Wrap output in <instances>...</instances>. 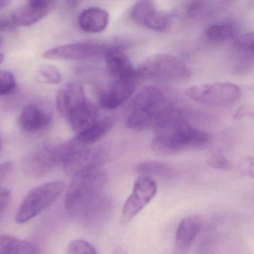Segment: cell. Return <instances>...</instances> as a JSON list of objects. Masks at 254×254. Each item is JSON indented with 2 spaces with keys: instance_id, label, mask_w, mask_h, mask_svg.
I'll return each instance as SVG.
<instances>
[{
  "instance_id": "7a4b0ae2",
  "label": "cell",
  "mask_w": 254,
  "mask_h": 254,
  "mask_svg": "<svg viewBox=\"0 0 254 254\" xmlns=\"http://www.w3.org/2000/svg\"><path fill=\"white\" fill-rule=\"evenodd\" d=\"M153 128L152 148L159 155H176L202 147L210 140L207 133L192 126L175 108L160 119Z\"/></svg>"
},
{
  "instance_id": "52a82bcc",
  "label": "cell",
  "mask_w": 254,
  "mask_h": 254,
  "mask_svg": "<svg viewBox=\"0 0 254 254\" xmlns=\"http://www.w3.org/2000/svg\"><path fill=\"white\" fill-rule=\"evenodd\" d=\"M65 146L63 166L66 174L71 177L88 169L100 167L105 155L102 149L83 144L77 137L65 143Z\"/></svg>"
},
{
  "instance_id": "30bf717a",
  "label": "cell",
  "mask_w": 254,
  "mask_h": 254,
  "mask_svg": "<svg viewBox=\"0 0 254 254\" xmlns=\"http://www.w3.org/2000/svg\"><path fill=\"white\" fill-rule=\"evenodd\" d=\"M111 46L99 41L77 42L49 49L43 53V57L46 59L68 61L89 59L104 55Z\"/></svg>"
},
{
  "instance_id": "6da1fadb",
  "label": "cell",
  "mask_w": 254,
  "mask_h": 254,
  "mask_svg": "<svg viewBox=\"0 0 254 254\" xmlns=\"http://www.w3.org/2000/svg\"><path fill=\"white\" fill-rule=\"evenodd\" d=\"M107 181V175L101 167L88 169L73 176L65 195L67 211L84 223L101 220L110 212Z\"/></svg>"
},
{
  "instance_id": "cb8c5ba5",
  "label": "cell",
  "mask_w": 254,
  "mask_h": 254,
  "mask_svg": "<svg viewBox=\"0 0 254 254\" xmlns=\"http://www.w3.org/2000/svg\"><path fill=\"white\" fill-rule=\"evenodd\" d=\"M16 87V81L13 73L0 70V97L13 93Z\"/></svg>"
},
{
  "instance_id": "8fae6325",
  "label": "cell",
  "mask_w": 254,
  "mask_h": 254,
  "mask_svg": "<svg viewBox=\"0 0 254 254\" xmlns=\"http://www.w3.org/2000/svg\"><path fill=\"white\" fill-rule=\"evenodd\" d=\"M133 20L145 28L155 31H164L171 25L170 13L159 10L152 1H137L131 10Z\"/></svg>"
},
{
  "instance_id": "4fadbf2b",
  "label": "cell",
  "mask_w": 254,
  "mask_h": 254,
  "mask_svg": "<svg viewBox=\"0 0 254 254\" xmlns=\"http://www.w3.org/2000/svg\"><path fill=\"white\" fill-rule=\"evenodd\" d=\"M89 101L83 87L77 84H66L57 94V107L66 121L80 112Z\"/></svg>"
},
{
  "instance_id": "8d00e7d4",
  "label": "cell",
  "mask_w": 254,
  "mask_h": 254,
  "mask_svg": "<svg viewBox=\"0 0 254 254\" xmlns=\"http://www.w3.org/2000/svg\"></svg>"
},
{
  "instance_id": "4316f807",
  "label": "cell",
  "mask_w": 254,
  "mask_h": 254,
  "mask_svg": "<svg viewBox=\"0 0 254 254\" xmlns=\"http://www.w3.org/2000/svg\"><path fill=\"white\" fill-rule=\"evenodd\" d=\"M235 45L240 49L254 51V31L246 33L237 37Z\"/></svg>"
},
{
  "instance_id": "7402d4cb",
  "label": "cell",
  "mask_w": 254,
  "mask_h": 254,
  "mask_svg": "<svg viewBox=\"0 0 254 254\" xmlns=\"http://www.w3.org/2000/svg\"><path fill=\"white\" fill-rule=\"evenodd\" d=\"M137 171L141 176L151 177H169L174 174V169L171 166L159 161H146L141 163L137 167Z\"/></svg>"
},
{
  "instance_id": "ba28073f",
  "label": "cell",
  "mask_w": 254,
  "mask_h": 254,
  "mask_svg": "<svg viewBox=\"0 0 254 254\" xmlns=\"http://www.w3.org/2000/svg\"><path fill=\"white\" fill-rule=\"evenodd\" d=\"M186 95L192 101L210 106L234 104L242 95L241 88L230 83L205 84L187 89Z\"/></svg>"
},
{
  "instance_id": "d6986e66",
  "label": "cell",
  "mask_w": 254,
  "mask_h": 254,
  "mask_svg": "<svg viewBox=\"0 0 254 254\" xmlns=\"http://www.w3.org/2000/svg\"><path fill=\"white\" fill-rule=\"evenodd\" d=\"M114 125V121L112 118L106 117L98 119L96 122L89 125L86 129L77 134V139L83 144L92 146L101 140Z\"/></svg>"
},
{
  "instance_id": "83f0119b",
  "label": "cell",
  "mask_w": 254,
  "mask_h": 254,
  "mask_svg": "<svg viewBox=\"0 0 254 254\" xmlns=\"http://www.w3.org/2000/svg\"><path fill=\"white\" fill-rule=\"evenodd\" d=\"M207 2L204 1H192L188 4L186 11L188 16L190 17H195L199 16L202 12L205 10Z\"/></svg>"
},
{
  "instance_id": "8992f818",
  "label": "cell",
  "mask_w": 254,
  "mask_h": 254,
  "mask_svg": "<svg viewBox=\"0 0 254 254\" xmlns=\"http://www.w3.org/2000/svg\"><path fill=\"white\" fill-rule=\"evenodd\" d=\"M65 143L49 145L25 155L21 163L22 171L31 177H43L63 165Z\"/></svg>"
},
{
  "instance_id": "836d02e7",
  "label": "cell",
  "mask_w": 254,
  "mask_h": 254,
  "mask_svg": "<svg viewBox=\"0 0 254 254\" xmlns=\"http://www.w3.org/2000/svg\"><path fill=\"white\" fill-rule=\"evenodd\" d=\"M10 3V1H7V0H0V10L7 7Z\"/></svg>"
},
{
  "instance_id": "f1b7e54d",
  "label": "cell",
  "mask_w": 254,
  "mask_h": 254,
  "mask_svg": "<svg viewBox=\"0 0 254 254\" xmlns=\"http://www.w3.org/2000/svg\"><path fill=\"white\" fill-rule=\"evenodd\" d=\"M10 193L5 188L0 187V219L10 202Z\"/></svg>"
},
{
  "instance_id": "5bb4252c",
  "label": "cell",
  "mask_w": 254,
  "mask_h": 254,
  "mask_svg": "<svg viewBox=\"0 0 254 254\" xmlns=\"http://www.w3.org/2000/svg\"><path fill=\"white\" fill-rule=\"evenodd\" d=\"M57 4L55 1L33 0L24 3L12 13L15 26H29L47 16Z\"/></svg>"
},
{
  "instance_id": "7c38bea8",
  "label": "cell",
  "mask_w": 254,
  "mask_h": 254,
  "mask_svg": "<svg viewBox=\"0 0 254 254\" xmlns=\"http://www.w3.org/2000/svg\"><path fill=\"white\" fill-rule=\"evenodd\" d=\"M137 76L127 79H113L101 91L100 105L106 110H114L128 99L136 87Z\"/></svg>"
},
{
  "instance_id": "ac0fdd59",
  "label": "cell",
  "mask_w": 254,
  "mask_h": 254,
  "mask_svg": "<svg viewBox=\"0 0 254 254\" xmlns=\"http://www.w3.org/2000/svg\"><path fill=\"white\" fill-rule=\"evenodd\" d=\"M110 15L104 9L91 7L82 11L78 18V24L83 31L89 33H100L107 28Z\"/></svg>"
},
{
  "instance_id": "484cf974",
  "label": "cell",
  "mask_w": 254,
  "mask_h": 254,
  "mask_svg": "<svg viewBox=\"0 0 254 254\" xmlns=\"http://www.w3.org/2000/svg\"><path fill=\"white\" fill-rule=\"evenodd\" d=\"M207 163L209 167L215 169L230 171L233 168L231 161L226 157L219 152L211 155L207 160Z\"/></svg>"
},
{
  "instance_id": "9c48e42d",
  "label": "cell",
  "mask_w": 254,
  "mask_h": 254,
  "mask_svg": "<svg viewBox=\"0 0 254 254\" xmlns=\"http://www.w3.org/2000/svg\"><path fill=\"white\" fill-rule=\"evenodd\" d=\"M157 184L151 177L140 176L133 186L132 192L124 205L121 222L123 225L129 223L138 213H140L157 193Z\"/></svg>"
},
{
  "instance_id": "d6a6232c",
  "label": "cell",
  "mask_w": 254,
  "mask_h": 254,
  "mask_svg": "<svg viewBox=\"0 0 254 254\" xmlns=\"http://www.w3.org/2000/svg\"><path fill=\"white\" fill-rule=\"evenodd\" d=\"M113 254H127V252L122 248H116L113 251Z\"/></svg>"
},
{
  "instance_id": "2e32d148",
  "label": "cell",
  "mask_w": 254,
  "mask_h": 254,
  "mask_svg": "<svg viewBox=\"0 0 254 254\" xmlns=\"http://www.w3.org/2000/svg\"><path fill=\"white\" fill-rule=\"evenodd\" d=\"M104 57L109 73L113 79L138 77L137 70L120 46L112 45L104 54Z\"/></svg>"
},
{
  "instance_id": "277c9868",
  "label": "cell",
  "mask_w": 254,
  "mask_h": 254,
  "mask_svg": "<svg viewBox=\"0 0 254 254\" xmlns=\"http://www.w3.org/2000/svg\"><path fill=\"white\" fill-rule=\"evenodd\" d=\"M138 78L181 82L189 79L191 70L180 58L170 54H157L146 58L136 69Z\"/></svg>"
},
{
  "instance_id": "5b68a950",
  "label": "cell",
  "mask_w": 254,
  "mask_h": 254,
  "mask_svg": "<svg viewBox=\"0 0 254 254\" xmlns=\"http://www.w3.org/2000/svg\"><path fill=\"white\" fill-rule=\"evenodd\" d=\"M64 181H51L31 189L16 212V223L25 224L50 207L65 190Z\"/></svg>"
},
{
  "instance_id": "9a60e30c",
  "label": "cell",
  "mask_w": 254,
  "mask_h": 254,
  "mask_svg": "<svg viewBox=\"0 0 254 254\" xmlns=\"http://www.w3.org/2000/svg\"><path fill=\"white\" fill-rule=\"evenodd\" d=\"M52 119V112L49 109L40 104H32L24 107L18 116L17 124L25 132H38L49 126Z\"/></svg>"
},
{
  "instance_id": "d590c367",
  "label": "cell",
  "mask_w": 254,
  "mask_h": 254,
  "mask_svg": "<svg viewBox=\"0 0 254 254\" xmlns=\"http://www.w3.org/2000/svg\"><path fill=\"white\" fill-rule=\"evenodd\" d=\"M1 136H0V147H1Z\"/></svg>"
},
{
  "instance_id": "d4e9b609",
  "label": "cell",
  "mask_w": 254,
  "mask_h": 254,
  "mask_svg": "<svg viewBox=\"0 0 254 254\" xmlns=\"http://www.w3.org/2000/svg\"><path fill=\"white\" fill-rule=\"evenodd\" d=\"M66 254H98L96 249L89 242L76 240L71 242L66 249Z\"/></svg>"
},
{
  "instance_id": "603a6c76",
  "label": "cell",
  "mask_w": 254,
  "mask_h": 254,
  "mask_svg": "<svg viewBox=\"0 0 254 254\" xmlns=\"http://www.w3.org/2000/svg\"><path fill=\"white\" fill-rule=\"evenodd\" d=\"M37 80L45 85H56L62 82L63 76L55 66L43 65L37 70Z\"/></svg>"
},
{
  "instance_id": "3957f363",
  "label": "cell",
  "mask_w": 254,
  "mask_h": 254,
  "mask_svg": "<svg viewBox=\"0 0 254 254\" xmlns=\"http://www.w3.org/2000/svg\"><path fill=\"white\" fill-rule=\"evenodd\" d=\"M173 108L162 89L158 86H146L130 103L127 113V126L133 131H146L155 126Z\"/></svg>"
},
{
  "instance_id": "44dd1931",
  "label": "cell",
  "mask_w": 254,
  "mask_h": 254,
  "mask_svg": "<svg viewBox=\"0 0 254 254\" xmlns=\"http://www.w3.org/2000/svg\"><path fill=\"white\" fill-rule=\"evenodd\" d=\"M238 27L233 22L215 24L207 28L206 37L213 42H224L231 40L237 36Z\"/></svg>"
},
{
  "instance_id": "f546056e",
  "label": "cell",
  "mask_w": 254,
  "mask_h": 254,
  "mask_svg": "<svg viewBox=\"0 0 254 254\" xmlns=\"http://www.w3.org/2000/svg\"><path fill=\"white\" fill-rule=\"evenodd\" d=\"M12 14H0V31H5L14 28Z\"/></svg>"
},
{
  "instance_id": "ffe728a7",
  "label": "cell",
  "mask_w": 254,
  "mask_h": 254,
  "mask_svg": "<svg viewBox=\"0 0 254 254\" xmlns=\"http://www.w3.org/2000/svg\"><path fill=\"white\" fill-rule=\"evenodd\" d=\"M37 246L29 242L0 236V254H37Z\"/></svg>"
},
{
  "instance_id": "e0dca14e",
  "label": "cell",
  "mask_w": 254,
  "mask_h": 254,
  "mask_svg": "<svg viewBox=\"0 0 254 254\" xmlns=\"http://www.w3.org/2000/svg\"><path fill=\"white\" fill-rule=\"evenodd\" d=\"M202 220L198 216H190L182 219L176 235V247L179 252H185L192 246L201 231Z\"/></svg>"
},
{
  "instance_id": "1f68e13d",
  "label": "cell",
  "mask_w": 254,
  "mask_h": 254,
  "mask_svg": "<svg viewBox=\"0 0 254 254\" xmlns=\"http://www.w3.org/2000/svg\"><path fill=\"white\" fill-rule=\"evenodd\" d=\"M13 169V164L11 162H4L0 164V183L6 178Z\"/></svg>"
},
{
  "instance_id": "4dcf8cb0",
  "label": "cell",
  "mask_w": 254,
  "mask_h": 254,
  "mask_svg": "<svg viewBox=\"0 0 254 254\" xmlns=\"http://www.w3.org/2000/svg\"><path fill=\"white\" fill-rule=\"evenodd\" d=\"M243 169L245 172L254 179V157L246 158L243 163Z\"/></svg>"
},
{
  "instance_id": "e575fe53",
  "label": "cell",
  "mask_w": 254,
  "mask_h": 254,
  "mask_svg": "<svg viewBox=\"0 0 254 254\" xmlns=\"http://www.w3.org/2000/svg\"><path fill=\"white\" fill-rule=\"evenodd\" d=\"M3 61H4V56L1 54H0V64L3 62Z\"/></svg>"
}]
</instances>
